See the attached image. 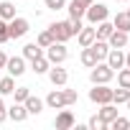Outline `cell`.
I'll use <instances>...</instances> for the list:
<instances>
[{"label": "cell", "instance_id": "obj_1", "mask_svg": "<svg viewBox=\"0 0 130 130\" xmlns=\"http://www.w3.org/2000/svg\"><path fill=\"white\" fill-rule=\"evenodd\" d=\"M48 31H51L54 41H61V43H67V41L74 36L72 21H56V23H51V26H48Z\"/></svg>", "mask_w": 130, "mask_h": 130}, {"label": "cell", "instance_id": "obj_2", "mask_svg": "<svg viewBox=\"0 0 130 130\" xmlns=\"http://www.w3.org/2000/svg\"><path fill=\"white\" fill-rule=\"evenodd\" d=\"M115 77V69H110L107 64H94L92 67V72H89V79H92V84H107L110 79Z\"/></svg>", "mask_w": 130, "mask_h": 130}, {"label": "cell", "instance_id": "obj_3", "mask_svg": "<svg viewBox=\"0 0 130 130\" xmlns=\"http://www.w3.org/2000/svg\"><path fill=\"white\" fill-rule=\"evenodd\" d=\"M67 56H69V51H67V46H64L61 41H54L51 46H46V59H48V64H64Z\"/></svg>", "mask_w": 130, "mask_h": 130}, {"label": "cell", "instance_id": "obj_4", "mask_svg": "<svg viewBox=\"0 0 130 130\" xmlns=\"http://www.w3.org/2000/svg\"><path fill=\"white\" fill-rule=\"evenodd\" d=\"M107 15H110V13H107V5H102V3H97V5L92 3V5H87V13H84V18H87L92 26H97V23L105 21Z\"/></svg>", "mask_w": 130, "mask_h": 130}, {"label": "cell", "instance_id": "obj_5", "mask_svg": "<svg viewBox=\"0 0 130 130\" xmlns=\"http://www.w3.org/2000/svg\"><path fill=\"white\" fill-rule=\"evenodd\" d=\"M8 31H10V38H23L31 31V23L26 18H10L8 21Z\"/></svg>", "mask_w": 130, "mask_h": 130}, {"label": "cell", "instance_id": "obj_6", "mask_svg": "<svg viewBox=\"0 0 130 130\" xmlns=\"http://www.w3.org/2000/svg\"><path fill=\"white\" fill-rule=\"evenodd\" d=\"M89 100L97 105H107L112 102V89L107 84H94V89H89Z\"/></svg>", "mask_w": 130, "mask_h": 130}, {"label": "cell", "instance_id": "obj_7", "mask_svg": "<svg viewBox=\"0 0 130 130\" xmlns=\"http://www.w3.org/2000/svg\"><path fill=\"white\" fill-rule=\"evenodd\" d=\"M5 69L10 72V77H21L23 72H26V59L23 56H8V64H5Z\"/></svg>", "mask_w": 130, "mask_h": 130}, {"label": "cell", "instance_id": "obj_8", "mask_svg": "<svg viewBox=\"0 0 130 130\" xmlns=\"http://www.w3.org/2000/svg\"><path fill=\"white\" fill-rule=\"evenodd\" d=\"M48 79H51V84H56V87H61V84H67V79H69V74H67V69H61L59 64H54V69L48 67Z\"/></svg>", "mask_w": 130, "mask_h": 130}, {"label": "cell", "instance_id": "obj_9", "mask_svg": "<svg viewBox=\"0 0 130 130\" xmlns=\"http://www.w3.org/2000/svg\"><path fill=\"white\" fill-rule=\"evenodd\" d=\"M107 43H110V48H125V46H127V33L115 28V31L107 36Z\"/></svg>", "mask_w": 130, "mask_h": 130}, {"label": "cell", "instance_id": "obj_10", "mask_svg": "<svg viewBox=\"0 0 130 130\" xmlns=\"http://www.w3.org/2000/svg\"><path fill=\"white\" fill-rule=\"evenodd\" d=\"M8 117H10V120H15V122H23V120L28 117L26 105H23V102H13V105L8 107Z\"/></svg>", "mask_w": 130, "mask_h": 130}, {"label": "cell", "instance_id": "obj_11", "mask_svg": "<svg viewBox=\"0 0 130 130\" xmlns=\"http://www.w3.org/2000/svg\"><path fill=\"white\" fill-rule=\"evenodd\" d=\"M56 130H69V127H74V115L69 112V110H61L59 115H56Z\"/></svg>", "mask_w": 130, "mask_h": 130}, {"label": "cell", "instance_id": "obj_12", "mask_svg": "<svg viewBox=\"0 0 130 130\" xmlns=\"http://www.w3.org/2000/svg\"><path fill=\"white\" fill-rule=\"evenodd\" d=\"M107 67H110V69H122V67H125V54H122L120 48H110V54H107Z\"/></svg>", "mask_w": 130, "mask_h": 130}, {"label": "cell", "instance_id": "obj_13", "mask_svg": "<svg viewBox=\"0 0 130 130\" xmlns=\"http://www.w3.org/2000/svg\"><path fill=\"white\" fill-rule=\"evenodd\" d=\"M97 115H100V120H102V122L110 127V122L117 117V107H115V102H107V105H102V110H100Z\"/></svg>", "mask_w": 130, "mask_h": 130}, {"label": "cell", "instance_id": "obj_14", "mask_svg": "<svg viewBox=\"0 0 130 130\" xmlns=\"http://www.w3.org/2000/svg\"><path fill=\"white\" fill-rule=\"evenodd\" d=\"M46 105H48L51 110H61V107H67V102H64V92H61V89H54V92H48V97H46Z\"/></svg>", "mask_w": 130, "mask_h": 130}, {"label": "cell", "instance_id": "obj_15", "mask_svg": "<svg viewBox=\"0 0 130 130\" xmlns=\"http://www.w3.org/2000/svg\"><path fill=\"white\" fill-rule=\"evenodd\" d=\"M77 38H79V46L84 48V46H89L97 36H94V28H92V26H82V28H79V33H77Z\"/></svg>", "mask_w": 130, "mask_h": 130}, {"label": "cell", "instance_id": "obj_16", "mask_svg": "<svg viewBox=\"0 0 130 130\" xmlns=\"http://www.w3.org/2000/svg\"><path fill=\"white\" fill-rule=\"evenodd\" d=\"M89 46L94 48V54H97V59H100V61H102V59H107V54H110V43H107L105 38H94Z\"/></svg>", "mask_w": 130, "mask_h": 130}, {"label": "cell", "instance_id": "obj_17", "mask_svg": "<svg viewBox=\"0 0 130 130\" xmlns=\"http://www.w3.org/2000/svg\"><path fill=\"white\" fill-rule=\"evenodd\" d=\"M112 26H115L117 31L130 33V13H127V10H125V13H117V15H115V21H112Z\"/></svg>", "mask_w": 130, "mask_h": 130}, {"label": "cell", "instance_id": "obj_18", "mask_svg": "<svg viewBox=\"0 0 130 130\" xmlns=\"http://www.w3.org/2000/svg\"><path fill=\"white\" fill-rule=\"evenodd\" d=\"M112 31H115V26H112V23H110V21L105 18V21H100V23H97V28H94V36H97V38H105V41H107V36H110Z\"/></svg>", "mask_w": 130, "mask_h": 130}, {"label": "cell", "instance_id": "obj_19", "mask_svg": "<svg viewBox=\"0 0 130 130\" xmlns=\"http://www.w3.org/2000/svg\"><path fill=\"white\" fill-rule=\"evenodd\" d=\"M23 105H26V110H28V115H38V112L43 110V102H41L38 97H33V94H28Z\"/></svg>", "mask_w": 130, "mask_h": 130}, {"label": "cell", "instance_id": "obj_20", "mask_svg": "<svg viewBox=\"0 0 130 130\" xmlns=\"http://www.w3.org/2000/svg\"><path fill=\"white\" fill-rule=\"evenodd\" d=\"M67 10H69V18H84V13H87V5H84V3H79V0H72Z\"/></svg>", "mask_w": 130, "mask_h": 130}, {"label": "cell", "instance_id": "obj_21", "mask_svg": "<svg viewBox=\"0 0 130 130\" xmlns=\"http://www.w3.org/2000/svg\"><path fill=\"white\" fill-rule=\"evenodd\" d=\"M38 56H43V48L38 46V43H26L23 46V59H38Z\"/></svg>", "mask_w": 130, "mask_h": 130}, {"label": "cell", "instance_id": "obj_22", "mask_svg": "<svg viewBox=\"0 0 130 130\" xmlns=\"http://www.w3.org/2000/svg\"><path fill=\"white\" fill-rule=\"evenodd\" d=\"M100 59H97V54H94V48L92 46H84V51H82V64H84V67H94V64H97Z\"/></svg>", "mask_w": 130, "mask_h": 130}, {"label": "cell", "instance_id": "obj_23", "mask_svg": "<svg viewBox=\"0 0 130 130\" xmlns=\"http://www.w3.org/2000/svg\"><path fill=\"white\" fill-rule=\"evenodd\" d=\"M48 67H51V64H48V59H46V56H38V59H33V61H31V69H33L36 74H46V72H48Z\"/></svg>", "mask_w": 130, "mask_h": 130}, {"label": "cell", "instance_id": "obj_24", "mask_svg": "<svg viewBox=\"0 0 130 130\" xmlns=\"http://www.w3.org/2000/svg\"><path fill=\"white\" fill-rule=\"evenodd\" d=\"M0 18H3V21L15 18V5H13V3H8V0H3V3H0Z\"/></svg>", "mask_w": 130, "mask_h": 130}, {"label": "cell", "instance_id": "obj_25", "mask_svg": "<svg viewBox=\"0 0 130 130\" xmlns=\"http://www.w3.org/2000/svg\"><path fill=\"white\" fill-rule=\"evenodd\" d=\"M127 100H130V89H125V87L112 89V102H115V105H122V102H127Z\"/></svg>", "mask_w": 130, "mask_h": 130}, {"label": "cell", "instance_id": "obj_26", "mask_svg": "<svg viewBox=\"0 0 130 130\" xmlns=\"http://www.w3.org/2000/svg\"><path fill=\"white\" fill-rule=\"evenodd\" d=\"M13 89H15L13 77H0V94H13Z\"/></svg>", "mask_w": 130, "mask_h": 130}, {"label": "cell", "instance_id": "obj_27", "mask_svg": "<svg viewBox=\"0 0 130 130\" xmlns=\"http://www.w3.org/2000/svg\"><path fill=\"white\" fill-rule=\"evenodd\" d=\"M36 43H38L41 48L51 46V43H54V36H51V31H41V33H38V38H36Z\"/></svg>", "mask_w": 130, "mask_h": 130}, {"label": "cell", "instance_id": "obj_28", "mask_svg": "<svg viewBox=\"0 0 130 130\" xmlns=\"http://www.w3.org/2000/svg\"><path fill=\"white\" fill-rule=\"evenodd\" d=\"M117 84L125 87V89H130V69H120L117 72Z\"/></svg>", "mask_w": 130, "mask_h": 130}, {"label": "cell", "instance_id": "obj_29", "mask_svg": "<svg viewBox=\"0 0 130 130\" xmlns=\"http://www.w3.org/2000/svg\"><path fill=\"white\" fill-rule=\"evenodd\" d=\"M110 127H112V130H127V127H130V120H127V117H115V120L110 122Z\"/></svg>", "mask_w": 130, "mask_h": 130}, {"label": "cell", "instance_id": "obj_30", "mask_svg": "<svg viewBox=\"0 0 130 130\" xmlns=\"http://www.w3.org/2000/svg\"><path fill=\"white\" fill-rule=\"evenodd\" d=\"M13 94H15V102H26V97L31 94V89H28V87H15Z\"/></svg>", "mask_w": 130, "mask_h": 130}, {"label": "cell", "instance_id": "obj_31", "mask_svg": "<svg viewBox=\"0 0 130 130\" xmlns=\"http://www.w3.org/2000/svg\"><path fill=\"white\" fill-rule=\"evenodd\" d=\"M5 41H10V31H8V21L0 18V43H5Z\"/></svg>", "mask_w": 130, "mask_h": 130}, {"label": "cell", "instance_id": "obj_32", "mask_svg": "<svg viewBox=\"0 0 130 130\" xmlns=\"http://www.w3.org/2000/svg\"><path fill=\"white\" fill-rule=\"evenodd\" d=\"M61 92H64V102H67V105H74V102L79 100L77 89H61Z\"/></svg>", "mask_w": 130, "mask_h": 130}, {"label": "cell", "instance_id": "obj_33", "mask_svg": "<svg viewBox=\"0 0 130 130\" xmlns=\"http://www.w3.org/2000/svg\"><path fill=\"white\" fill-rule=\"evenodd\" d=\"M87 125H89V127H94V130H102V127H107V125H105V122H102V120H100V115H92V117H89V122H87Z\"/></svg>", "mask_w": 130, "mask_h": 130}, {"label": "cell", "instance_id": "obj_34", "mask_svg": "<svg viewBox=\"0 0 130 130\" xmlns=\"http://www.w3.org/2000/svg\"><path fill=\"white\" fill-rule=\"evenodd\" d=\"M64 5H67V0H46V8H51V10H61Z\"/></svg>", "mask_w": 130, "mask_h": 130}, {"label": "cell", "instance_id": "obj_35", "mask_svg": "<svg viewBox=\"0 0 130 130\" xmlns=\"http://www.w3.org/2000/svg\"><path fill=\"white\" fill-rule=\"evenodd\" d=\"M8 117V110H5V102H3V94H0V122Z\"/></svg>", "mask_w": 130, "mask_h": 130}, {"label": "cell", "instance_id": "obj_36", "mask_svg": "<svg viewBox=\"0 0 130 130\" xmlns=\"http://www.w3.org/2000/svg\"><path fill=\"white\" fill-rule=\"evenodd\" d=\"M5 64H8V54L0 51V69H5Z\"/></svg>", "mask_w": 130, "mask_h": 130}, {"label": "cell", "instance_id": "obj_37", "mask_svg": "<svg viewBox=\"0 0 130 130\" xmlns=\"http://www.w3.org/2000/svg\"><path fill=\"white\" fill-rule=\"evenodd\" d=\"M125 67L130 69V54H125Z\"/></svg>", "mask_w": 130, "mask_h": 130}, {"label": "cell", "instance_id": "obj_38", "mask_svg": "<svg viewBox=\"0 0 130 130\" xmlns=\"http://www.w3.org/2000/svg\"><path fill=\"white\" fill-rule=\"evenodd\" d=\"M79 3H84V5H92V3H94V0H79Z\"/></svg>", "mask_w": 130, "mask_h": 130}, {"label": "cell", "instance_id": "obj_39", "mask_svg": "<svg viewBox=\"0 0 130 130\" xmlns=\"http://www.w3.org/2000/svg\"><path fill=\"white\" fill-rule=\"evenodd\" d=\"M117 3H130V0H117Z\"/></svg>", "mask_w": 130, "mask_h": 130}, {"label": "cell", "instance_id": "obj_40", "mask_svg": "<svg viewBox=\"0 0 130 130\" xmlns=\"http://www.w3.org/2000/svg\"><path fill=\"white\" fill-rule=\"evenodd\" d=\"M125 105H127V110H130V100H127V102H125Z\"/></svg>", "mask_w": 130, "mask_h": 130}, {"label": "cell", "instance_id": "obj_41", "mask_svg": "<svg viewBox=\"0 0 130 130\" xmlns=\"http://www.w3.org/2000/svg\"><path fill=\"white\" fill-rule=\"evenodd\" d=\"M127 13H130V8H127Z\"/></svg>", "mask_w": 130, "mask_h": 130}]
</instances>
